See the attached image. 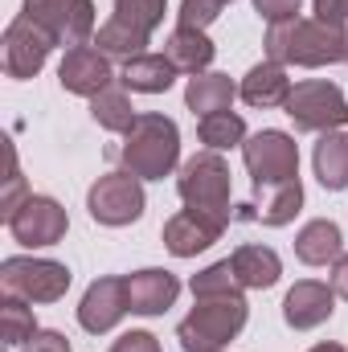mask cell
Masks as SVG:
<instances>
[{
    "instance_id": "ffe728a7",
    "label": "cell",
    "mask_w": 348,
    "mask_h": 352,
    "mask_svg": "<svg viewBox=\"0 0 348 352\" xmlns=\"http://www.w3.org/2000/svg\"><path fill=\"white\" fill-rule=\"evenodd\" d=\"M164 58L176 66V74H205L209 62L217 58V45L205 37V29H184L176 25L164 41Z\"/></svg>"
},
{
    "instance_id": "d6a6232c",
    "label": "cell",
    "mask_w": 348,
    "mask_h": 352,
    "mask_svg": "<svg viewBox=\"0 0 348 352\" xmlns=\"http://www.w3.org/2000/svg\"><path fill=\"white\" fill-rule=\"evenodd\" d=\"M250 4H254V12H259L266 25L291 21V16H299V8H303V0H250Z\"/></svg>"
},
{
    "instance_id": "cb8c5ba5",
    "label": "cell",
    "mask_w": 348,
    "mask_h": 352,
    "mask_svg": "<svg viewBox=\"0 0 348 352\" xmlns=\"http://www.w3.org/2000/svg\"><path fill=\"white\" fill-rule=\"evenodd\" d=\"M312 168L316 180L328 192H345L348 188V131H324L316 152H312Z\"/></svg>"
},
{
    "instance_id": "44dd1931",
    "label": "cell",
    "mask_w": 348,
    "mask_h": 352,
    "mask_svg": "<svg viewBox=\"0 0 348 352\" xmlns=\"http://www.w3.org/2000/svg\"><path fill=\"white\" fill-rule=\"evenodd\" d=\"M119 82L131 94H164L176 82V66L164 54H135V58L123 62Z\"/></svg>"
},
{
    "instance_id": "d590c367",
    "label": "cell",
    "mask_w": 348,
    "mask_h": 352,
    "mask_svg": "<svg viewBox=\"0 0 348 352\" xmlns=\"http://www.w3.org/2000/svg\"><path fill=\"white\" fill-rule=\"evenodd\" d=\"M316 16L324 25H336V29H348V0H312Z\"/></svg>"
},
{
    "instance_id": "74e56055",
    "label": "cell",
    "mask_w": 348,
    "mask_h": 352,
    "mask_svg": "<svg viewBox=\"0 0 348 352\" xmlns=\"http://www.w3.org/2000/svg\"><path fill=\"white\" fill-rule=\"evenodd\" d=\"M307 352H345V344H336V340H324V344H316V349Z\"/></svg>"
},
{
    "instance_id": "6da1fadb",
    "label": "cell",
    "mask_w": 348,
    "mask_h": 352,
    "mask_svg": "<svg viewBox=\"0 0 348 352\" xmlns=\"http://www.w3.org/2000/svg\"><path fill=\"white\" fill-rule=\"evenodd\" d=\"M345 37L348 29L324 25L320 16H291L266 29V58L279 66H303V70L336 66L345 62Z\"/></svg>"
},
{
    "instance_id": "ac0fdd59",
    "label": "cell",
    "mask_w": 348,
    "mask_h": 352,
    "mask_svg": "<svg viewBox=\"0 0 348 352\" xmlns=\"http://www.w3.org/2000/svg\"><path fill=\"white\" fill-rule=\"evenodd\" d=\"M242 102L246 107H262V111H270V107H287V98H291V78H287V66H279V62H259V66H250L246 70V78H242Z\"/></svg>"
},
{
    "instance_id": "5bb4252c",
    "label": "cell",
    "mask_w": 348,
    "mask_h": 352,
    "mask_svg": "<svg viewBox=\"0 0 348 352\" xmlns=\"http://www.w3.org/2000/svg\"><path fill=\"white\" fill-rule=\"evenodd\" d=\"M332 311H336V291H332V283L303 278V283H295V287L283 295V324L295 328V332H312V328L328 324Z\"/></svg>"
},
{
    "instance_id": "4fadbf2b",
    "label": "cell",
    "mask_w": 348,
    "mask_h": 352,
    "mask_svg": "<svg viewBox=\"0 0 348 352\" xmlns=\"http://www.w3.org/2000/svg\"><path fill=\"white\" fill-rule=\"evenodd\" d=\"M58 82L66 94H78V98H94L115 82V70H111V58L94 45H78V50H66L62 66H58Z\"/></svg>"
},
{
    "instance_id": "3957f363",
    "label": "cell",
    "mask_w": 348,
    "mask_h": 352,
    "mask_svg": "<svg viewBox=\"0 0 348 352\" xmlns=\"http://www.w3.org/2000/svg\"><path fill=\"white\" fill-rule=\"evenodd\" d=\"M250 307L242 295L234 299H197L193 311L176 324V340L184 352H226V344L246 328Z\"/></svg>"
},
{
    "instance_id": "277c9868",
    "label": "cell",
    "mask_w": 348,
    "mask_h": 352,
    "mask_svg": "<svg viewBox=\"0 0 348 352\" xmlns=\"http://www.w3.org/2000/svg\"><path fill=\"white\" fill-rule=\"evenodd\" d=\"M230 164L221 160V152H197L180 164L176 176V192L184 201V209H197L205 217H217V221H234V209H230Z\"/></svg>"
},
{
    "instance_id": "4316f807",
    "label": "cell",
    "mask_w": 348,
    "mask_h": 352,
    "mask_svg": "<svg viewBox=\"0 0 348 352\" xmlns=\"http://www.w3.org/2000/svg\"><path fill=\"white\" fill-rule=\"evenodd\" d=\"M90 115H94V123L102 131H119L123 135L135 123V107L127 98V87H107L102 94H94L90 98Z\"/></svg>"
},
{
    "instance_id": "d4e9b609",
    "label": "cell",
    "mask_w": 348,
    "mask_h": 352,
    "mask_svg": "<svg viewBox=\"0 0 348 352\" xmlns=\"http://www.w3.org/2000/svg\"><path fill=\"white\" fill-rule=\"evenodd\" d=\"M197 140L209 148V152H230V148H242L250 135H246V119L234 115V111H213L197 123Z\"/></svg>"
},
{
    "instance_id": "7a4b0ae2",
    "label": "cell",
    "mask_w": 348,
    "mask_h": 352,
    "mask_svg": "<svg viewBox=\"0 0 348 352\" xmlns=\"http://www.w3.org/2000/svg\"><path fill=\"white\" fill-rule=\"evenodd\" d=\"M123 173L140 176V180H164L180 164V127L168 115L156 111H140L135 123L123 131V148H119Z\"/></svg>"
},
{
    "instance_id": "2e32d148",
    "label": "cell",
    "mask_w": 348,
    "mask_h": 352,
    "mask_svg": "<svg viewBox=\"0 0 348 352\" xmlns=\"http://www.w3.org/2000/svg\"><path fill=\"white\" fill-rule=\"evenodd\" d=\"M123 278H127L131 316H164L180 295V278L164 266H148V270H135V274H123Z\"/></svg>"
},
{
    "instance_id": "30bf717a",
    "label": "cell",
    "mask_w": 348,
    "mask_h": 352,
    "mask_svg": "<svg viewBox=\"0 0 348 352\" xmlns=\"http://www.w3.org/2000/svg\"><path fill=\"white\" fill-rule=\"evenodd\" d=\"M54 45H58V37H54L45 25H37V21H29V16L21 12V16L4 29V74L17 78V82L37 78V74L45 70Z\"/></svg>"
},
{
    "instance_id": "836d02e7",
    "label": "cell",
    "mask_w": 348,
    "mask_h": 352,
    "mask_svg": "<svg viewBox=\"0 0 348 352\" xmlns=\"http://www.w3.org/2000/svg\"><path fill=\"white\" fill-rule=\"evenodd\" d=\"M21 352H74V349H70L66 332H58V328H37L33 340H29Z\"/></svg>"
},
{
    "instance_id": "f35d334b",
    "label": "cell",
    "mask_w": 348,
    "mask_h": 352,
    "mask_svg": "<svg viewBox=\"0 0 348 352\" xmlns=\"http://www.w3.org/2000/svg\"><path fill=\"white\" fill-rule=\"evenodd\" d=\"M345 62H348V37H345Z\"/></svg>"
},
{
    "instance_id": "1f68e13d",
    "label": "cell",
    "mask_w": 348,
    "mask_h": 352,
    "mask_svg": "<svg viewBox=\"0 0 348 352\" xmlns=\"http://www.w3.org/2000/svg\"><path fill=\"white\" fill-rule=\"evenodd\" d=\"M25 197H29V192H25V176H21V168H17V152L8 148V188H4V197H0V217L8 221V217L21 209Z\"/></svg>"
},
{
    "instance_id": "9c48e42d",
    "label": "cell",
    "mask_w": 348,
    "mask_h": 352,
    "mask_svg": "<svg viewBox=\"0 0 348 352\" xmlns=\"http://www.w3.org/2000/svg\"><path fill=\"white\" fill-rule=\"evenodd\" d=\"M4 226L12 234V242H21L25 250H45V246H58L66 238L70 213L62 209V201H54L45 192H29Z\"/></svg>"
},
{
    "instance_id": "ba28073f",
    "label": "cell",
    "mask_w": 348,
    "mask_h": 352,
    "mask_svg": "<svg viewBox=\"0 0 348 352\" xmlns=\"http://www.w3.org/2000/svg\"><path fill=\"white\" fill-rule=\"evenodd\" d=\"M242 160H246V173L254 180V188L295 180L299 176V144H295V135H287L279 127H262L242 144Z\"/></svg>"
},
{
    "instance_id": "7c38bea8",
    "label": "cell",
    "mask_w": 348,
    "mask_h": 352,
    "mask_svg": "<svg viewBox=\"0 0 348 352\" xmlns=\"http://www.w3.org/2000/svg\"><path fill=\"white\" fill-rule=\"evenodd\" d=\"M127 278L119 274H107V278H94L78 303V324L87 328L90 336H102L111 332L123 316H127Z\"/></svg>"
},
{
    "instance_id": "e575fe53",
    "label": "cell",
    "mask_w": 348,
    "mask_h": 352,
    "mask_svg": "<svg viewBox=\"0 0 348 352\" xmlns=\"http://www.w3.org/2000/svg\"><path fill=\"white\" fill-rule=\"evenodd\" d=\"M107 352H160V340H156L152 332L135 328V332H123V336H119Z\"/></svg>"
},
{
    "instance_id": "603a6c76",
    "label": "cell",
    "mask_w": 348,
    "mask_h": 352,
    "mask_svg": "<svg viewBox=\"0 0 348 352\" xmlns=\"http://www.w3.org/2000/svg\"><path fill=\"white\" fill-rule=\"evenodd\" d=\"M230 263H234V274H238V283L246 291H266V287H274L283 278V258L270 246H254V242L238 246L230 254Z\"/></svg>"
},
{
    "instance_id": "8d00e7d4",
    "label": "cell",
    "mask_w": 348,
    "mask_h": 352,
    "mask_svg": "<svg viewBox=\"0 0 348 352\" xmlns=\"http://www.w3.org/2000/svg\"><path fill=\"white\" fill-rule=\"evenodd\" d=\"M332 291H336V299H348V254L332 263Z\"/></svg>"
},
{
    "instance_id": "8992f818",
    "label": "cell",
    "mask_w": 348,
    "mask_h": 352,
    "mask_svg": "<svg viewBox=\"0 0 348 352\" xmlns=\"http://www.w3.org/2000/svg\"><path fill=\"white\" fill-rule=\"evenodd\" d=\"M287 119L295 123V131H340L348 123V98L336 82H324V78H307V82H295L291 98H287Z\"/></svg>"
},
{
    "instance_id": "484cf974",
    "label": "cell",
    "mask_w": 348,
    "mask_h": 352,
    "mask_svg": "<svg viewBox=\"0 0 348 352\" xmlns=\"http://www.w3.org/2000/svg\"><path fill=\"white\" fill-rule=\"evenodd\" d=\"M148 33H140V29H131V25H123L119 16H111V21H102L98 25V33H94V50H102L107 58H135V54H148Z\"/></svg>"
},
{
    "instance_id": "4dcf8cb0",
    "label": "cell",
    "mask_w": 348,
    "mask_h": 352,
    "mask_svg": "<svg viewBox=\"0 0 348 352\" xmlns=\"http://www.w3.org/2000/svg\"><path fill=\"white\" fill-rule=\"evenodd\" d=\"M226 4H230V0H180L176 21H180L184 29H209V25L221 16Z\"/></svg>"
},
{
    "instance_id": "f546056e",
    "label": "cell",
    "mask_w": 348,
    "mask_h": 352,
    "mask_svg": "<svg viewBox=\"0 0 348 352\" xmlns=\"http://www.w3.org/2000/svg\"><path fill=\"white\" fill-rule=\"evenodd\" d=\"M164 12H168V0H115V16L148 37L164 25Z\"/></svg>"
},
{
    "instance_id": "e0dca14e",
    "label": "cell",
    "mask_w": 348,
    "mask_h": 352,
    "mask_svg": "<svg viewBox=\"0 0 348 352\" xmlns=\"http://www.w3.org/2000/svg\"><path fill=\"white\" fill-rule=\"evenodd\" d=\"M246 209H250L246 217H254V221L270 226V230L291 226L295 213L303 209V184H299V176H295V180H279V184L254 188V205H246Z\"/></svg>"
},
{
    "instance_id": "8fae6325",
    "label": "cell",
    "mask_w": 348,
    "mask_h": 352,
    "mask_svg": "<svg viewBox=\"0 0 348 352\" xmlns=\"http://www.w3.org/2000/svg\"><path fill=\"white\" fill-rule=\"evenodd\" d=\"M25 16L45 25L58 45H87L98 33V16H94V0H25Z\"/></svg>"
},
{
    "instance_id": "52a82bcc",
    "label": "cell",
    "mask_w": 348,
    "mask_h": 352,
    "mask_svg": "<svg viewBox=\"0 0 348 352\" xmlns=\"http://www.w3.org/2000/svg\"><path fill=\"white\" fill-rule=\"evenodd\" d=\"M87 209L90 217L107 230H123V226H135L148 209V197H144V180L131 173H107L90 184L87 192Z\"/></svg>"
},
{
    "instance_id": "f1b7e54d",
    "label": "cell",
    "mask_w": 348,
    "mask_h": 352,
    "mask_svg": "<svg viewBox=\"0 0 348 352\" xmlns=\"http://www.w3.org/2000/svg\"><path fill=\"white\" fill-rule=\"evenodd\" d=\"M37 332V320H33V303L17 299V295H4L0 303V336L8 349H25Z\"/></svg>"
},
{
    "instance_id": "7402d4cb",
    "label": "cell",
    "mask_w": 348,
    "mask_h": 352,
    "mask_svg": "<svg viewBox=\"0 0 348 352\" xmlns=\"http://www.w3.org/2000/svg\"><path fill=\"white\" fill-rule=\"evenodd\" d=\"M238 98V82L230 74H217V70H205V74H193L188 87H184V107L193 115H213V111H230V102Z\"/></svg>"
},
{
    "instance_id": "83f0119b",
    "label": "cell",
    "mask_w": 348,
    "mask_h": 352,
    "mask_svg": "<svg viewBox=\"0 0 348 352\" xmlns=\"http://www.w3.org/2000/svg\"><path fill=\"white\" fill-rule=\"evenodd\" d=\"M188 291H193V299H234V295H242L246 287L238 283L234 263L221 258V263H209L205 270H197V274L188 278Z\"/></svg>"
},
{
    "instance_id": "9a60e30c",
    "label": "cell",
    "mask_w": 348,
    "mask_h": 352,
    "mask_svg": "<svg viewBox=\"0 0 348 352\" xmlns=\"http://www.w3.org/2000/svg\"><path fill=\"white\" fill-rule=\"evenodd\" d=\"M226 230H230V226L217 221V217H205V213H197V209H180V213H173V217L164 221V250H168L173 258H197V254L209 250Z\"/></svg>"
},
{
    "instance_id": "5b68a950",
    "label": "cell",
    "mask_w": 348,
    "mask_h": 352,
    "mask_svg": "<svg viewBox=\"0 0 348 352\" xmlns=\"http://www.w3.org/2000/svg\"><path fill=\"white\" fill-rule=\"evenodd\" d=\"M74 274L66 263L54 258H33V254H12L0 263V291L17 295L25 303H58L66 299Z\"/></svg>"
},
{
    "instance_id": "d6986e66",
    "label": "cell",
    "mask_w": 348,
    "mask_h": 352,
    "mask_svg": "<svg viewBox=\"0 0 348 352\" xmlns=\"http://www.w3.org/2000/svg\"><path fill=\"white\" fill-rule=\"evenodd\" d=\"M345 254V234L332 217H316L295 234V258L303 266H328Z\"/></svg>"
}]
</instances>
